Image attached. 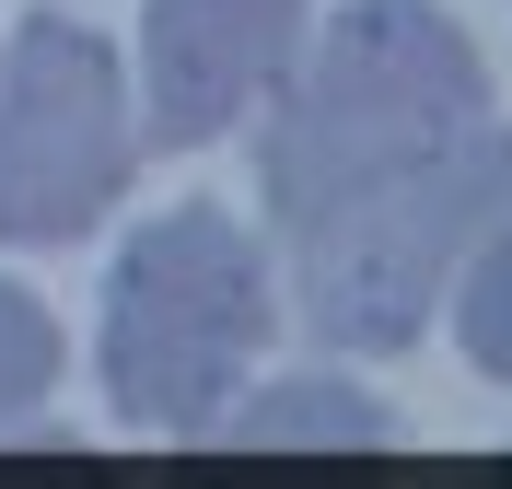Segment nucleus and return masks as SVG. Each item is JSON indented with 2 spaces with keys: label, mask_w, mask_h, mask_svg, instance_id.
Listing matches in <instances>:
<instances>
[{
  "label": "nucleus",
  "mask_w": 512,
  "mask_h": 489,
  "mask_svg": "<svg viewBox=\"0 0 512 489\" xmlns=\"http://www.w3.org/2000/svg\"><path fill=\"white\" fill-rule=\"evenodd\" d=\"M489 117V59L443 0H338L303 24L280 94L256 105V198L268 233L326 210L338 187Z\"/></svg>",
  "instance_id": "1"
},
{
  "label": "nucleus",
  "mask_w": 512,
  "mask_h": 489,
  "mask_svg": "<svg viewBox=\"0 0 512 489\" xmlns=\"http://www.w3.org/2000/svg\"><path fill=\"white\" fill-rule=\"evenodd\" d=\"M512 210V117L489 105L478 129L431 140V152L384 163L361 187H338L326 210L280 222V303L315 326V350L338 361H396L419 350V326L443 315L454 268L489 222Z\"/></svg>",
  "instance_id": "2"
},
{
  "label": "nucleus",
  "mask_w": 512,
  "mask_h": 489,
  "mask_svg": "<svg viewBox=\"0 0 512 489\" xmlns=\"http://www.w3.org/2000/svg\"><path fill=\"white\" fill-rule=\"evenodd\" d=\"M280 245L268 222H233L210 198H175L117 245L105 268V326H94V373L117 396L128 431L163 443H210L233 396L268 373L280 338Z\"/></svg>",
  "instance_id": "3"
},
{
  "label": "nucleus",
  "mask_w": 512,
  "mask_h": 489,
  "mask_svg": "<svg viewBox=\"0 0 512 489\" xmlns=\"http://www.w3.org/2000/svg\"><path fill=\"white\" fill-rule=\"evenodd\" d=\"M140 187V94L117 35L82 12H24L0 35V245H82Z\"/></svg>",
  "instance_id": "4"
},
{
  "label": "nucleus",
  "mask_w": 512,
  "mask_h": 489,
  "mask_svg": "<svg viewBox=\"0 0 512 489\" xmlns=\"http://www.w3.org/2000/svg\"><path fill=\"white\" fill-rule=\"evenodd\" d=\"M315 0H140V152H210L256 129Z\"/></svg>",
  "instance_id": "5"
},
{
  "label": "nucleus",
  "mask_w": 512,
  "mask_h": 489,
  "mask_svg": "<svg viewBox=\"0 0 512 489\" xmlns=\"http://www.w3.org/2000/svg\"><path fill=\"white\" fill-rule=\"evenodd\" d=\"M210 443L233 455H384L396 420H384V396H361L350 373H280V385H245L210 420Z\"/></svg>",
  "instance_id": "6"
},
{
  "label": "nucleus",
  "mask_w": 512,
  "mask_h": 489,
  "mask_svg": "<svg viewBox=\"0 0 512 489\" xmlns=\"http://www.w3.org/2000/svg\"><path fill=\"white\" fill-rule=\"evenodd\" d=\"M454 338H466V361H478L489 385H512V210L466 245V268H454Z\"/></svg>",
  "instance_id": "7"
},
{
  "label": "nucleus",
  "mask_w": 512,
  "mask_h": 489,
  "mask_svg": "<svg viewBox=\"0 0 512 489\" xmlns=\"http://www.w3.org/2000/svg\"><path fill=\"white\" fill-rule=\"evenodd\" d=\"M47 396H59V315H47V292L0 280V443H24Z\"/></svg>",
  "instance_id": "8"
}]
</instances>
